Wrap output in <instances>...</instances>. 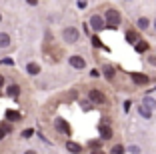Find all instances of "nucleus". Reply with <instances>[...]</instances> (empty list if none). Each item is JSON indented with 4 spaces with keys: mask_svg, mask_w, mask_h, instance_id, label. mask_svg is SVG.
I'll return each mask as SVG.
<instances>
[{
    "mask_svg": "<svg viewBox=\"0 0 156 154\" xmlns=\"http://www.w3.org/2000/svg\"><path fill=\"white\" fill-rule=\"evenodd\" d=\"M106 28H118L120 24V12L114 8H108L106 10Z\"/></svg>",
    "mask_w": 156,
    "mask_h": 154,
    "instance_id": "f257e3e1",
    "label": "nucleus"
},
{
    "mask_svg": "<svg viewBox=\"0 0 156 154\" xmlns=\"http://www.w3.org/2000/svg\"><path fill=\"white\" fill-rule=\"evenodd\" d=\"M88 98H90V102H94V104H104L106 102V96L102 94L98 88H92V90L88 92Z\"/></svg>",
    "mask_w": 156,
    "mask_h": 154,
    "instance_id": "f03ea898",
    "label": "nucleus"
},
{
    "mask_svg": "<svg viewBox=\"0 0 156 154\" xmlns=\"http://www.w3.org/2000/svg\"><path fill=\"white\" fill-rule=\"evenodd\" d=\"M90 26L94 28V30H102V28H106V20L102 18V16H98V14H94L90 18Z\"/></svg>",
    "mask_w": 156,
    "mask_h": 154,
    "instance_id": "7ed1b4c3",
    "label": "nucleus"
},
{
    "mask_svg": "<svg viewBox=\"0 0 156 154\" xmlns=\"http://www.w3.org/2000/svg\"><path fill=\"white\" fill-rule=\"evenodd\" d=\"M54 126H56V130L62 132V134H70V126H68V122H66L64 118H56Z\"/></svg>",
    "mask_w": 156,
    "mask_h": 154,
    "instance_id": "20e7f679",
    "label": "nucleus"
},
{
    "mask_svg": "<svg viewBox=\"0 0 156 154\" xmlns=\"http://www.w3.org/2000/svg\"><path fill=\"white\" fill-rule=\"evenodd\" d=\"M64 40L70 42V44H74V42L78 40V30H76V28H72V26L66 28V30H64Z\"/></svg>",
    "mask_w": 156,
    "mask_h": 154,
    "instance_id": "39448f33",
    "label": "nucleus"
},
{
    "mask_svg": "<svg viewBox=\"0 0 156 154\" xmlns=\"http://www.w3.org/2000/svg\"><path fill=\"white\" fill-rule=\"evenodd\" d=\"M68 62H70V66H72V68H78V70L86 66V60H84L82 56H70Z\"/></svg>",
    "mask_w": 156,
    "mask_h": 154,
    "instance_id": "423d86ee",
    "label": "nucleus"
},
{
    "mask_svg": "<svg viewBox=\"0 0 156 154\" xmlns=\"http://www.w3.org/2000/svg\"><path fill=\"white\" fill-rule=\"evenodd\" d=\"M66 150L72 152V154H80V152H82V146L76 144V142H72V140H68V142H66Z\"/></svg>",
    "mask_w": 156,
    "mask_h": 154,
    "instance_id": "0eeeda50",
    "label": "nucleus"
},
{
    "mask_svg": "<svg viewBox=\"0 0 156 154\" xmlns=\"http://www.w3.org/2000/svg\"><path fill=\"white\" fill-rule=\"evenodd\" d=\"M100 136H102V140H108V138H112V130H110V126L102 124V126H100Z\"/></svg>",
    "mask_w": 156,
    "mask_h": 154,
    "instance_id": "6e6552de",
    "label": "nucleus"
},
{
    "mask_svg": "<svg viewBox=\"0 0 156 154\" xmlns=\"http://www.w3.org/2000/svg\"><path fill=\"white\" fill-rule=\"evenodd\" d=\"M132 80L136 82V84H146V82H148V76H146V74H138V72H134V74H132Z\"/></svg>",
    "mask_w": 156,
    "mask_h": 154,
    "instance_id": "1a4fd4ad",
    "label": "nucleus"
},
{
    "mask_svg": "<svg viewBox=\"0 0 156 154\" xmlns=\"http://www.w3.org/2000/svg\"><path fill=\"white\" fill-rule=\"evenodd\" d=\"M6 46H10V36L6 32H0V48H6Z\"/></svg>",
    "mask_w": 156,
    "mask_h": 154,
    "instance_id": "9d476101",
    "label": "nucleus"
},
{
    "mask_svg": "<svg viewBox=\"0 0 156 154\" xmlns=\"http://www.w3.org/2000/svg\"><path fill=\"white\" fill-rule=\"evenodd\" d=\"M138 112H140V116H142V118H150L152 116V110L150 108H146V106H138Z\"/></svg>",
    "mask_w": 156,
    "mask_h": 154,
    "instance_id": "9b49d317",
    "label": "nucleus"
},
{
    "mask_svg": "<svg viewBox=\"0 0 156 154\" xmlns=\"http://www.w3.org/2000/svg\"><path fill=\"white\" fill-rule=\"evenodd\" d=\"M26 70H28V74H38V72H40V66H38L36 62H30L26 66Z\"/></svg>",
    "mask_w": 156,
    "mask_h": 154,
    "instance_id": "f8f14e48",
    "label": "nucleus"
},
{
    "mask_svg": "<svg viewBox=\"0 0 156 154\" xmlns=\"http://www.w3.org/2000/svg\"><path fill=\"white\" fill-rule=\"evenodd\" d=\"M6 120H20V112H14V110H6Z\"/></svg>",
    "mask_w": 156,
    "mask_h": 154,
    "instance_id": "ddd939ff",
    "label": "nucleus"
},
{
    "mask_svg": "<svg viewBox=\"0 0 156 154\" xmlns=\"http://www.w3.org/2000/svg\"><path fill=\"white\" fill-rule=\"evenodd\" d=\"M8 94L12 96V98H18V94H20V88L16 86V84H12V86H8Z\"/></svg>",
    "mask_w": 156,
    "mask_h": 154,
    "instance_id": "4468645a",
    "label": "nucleus"
},
{
    "mask_svg": "<svg viewBox=\"0 0 156 154\" xmlns=\"http://www.w3.org/2000/svg\"><path fill=\"white\" fill-rule=\"evenodd\" d=\"M142 104L146 106V108H150V110H152V108H156V100H154V98H150V96H146Z\"/></svg>",
    "mask_w": 156,
    "mask_h": 154,
    "instance_id": "2eb2a0df",
    "label": "nucleus"
},
{
    "mask_svg": "<svg viewBox=\"0 0 156 154\" xmlns=\"http://www.w3.org/2000/svg\"><path fill=\"white\" fill-rule=\"evenodd\" d=\"M150 26V22H148V18H138V28H140V30H146V28Z\"/></svg>",
    "mask_w": 156,
    "mask_h": 154,
    "instance_id": "dca6fc26",
    "label": "nucleus"
},
{
    "mask_svg": "<svg viewBox=\"0 0 156 154\" xmlns=\"http://www.w3.org/2000/svg\"><path fill=\"white\" fill-rule=\"evenodd\" d=\"M136 50H138V52H146V50H148V42L140 40V42L136 44Z\"/></svg>",
    "mask_w": 156,
    "mask_h": 154,
    "instance_id": "f3484780",
    "label": "nucleus"
},
{
    "mask_svg": "<svg viewBox=\"0 0 156 154\" xmlns=\"http://www.w3.org/2000/svg\"><path fill=\"white\" fill-rule=\"evenodd\" d=\"M110 154H124V146L122 144H116L114 148L110 150Z\"/></svg>",
    "mask_w": 156,
    "mask_h": 154,
    "instance_id": "a211bd4d",
    "label": "nucleus"
},
{
    "mask_svg": "<svg viewBox=\"0 0 156 154\" xmlns=\"http://www.w3.org/2000/svg\"><path fill=\"white\" fill-rule=\"evenodd\" d=\"M104 76L106 78H112V76H114V68H112V66H106L104 68Z\"/></svg>",
    "mask_w": 156,
    "mask_h": 154,
    "instance_id": "6ab92c4d",
    "label": "nucleus"
},
{
    "mask_svg": "<svg viewBox=\"0 0 156 154\" xmlns=\"http://www.w3.org/2000/svg\"><path fill=\"white\" fill-rule=\"evenodd\" d=\"M126 40L128 42H136V32H132V30L126 32Z\"/></svg>",
    "mask_w": 156,
    "mask_h": 154,
    "instance_id": "aec40b11",
    "label": "nucleus"
},
{
    "mask_svg": "<svg viewBox=\"0 0 156 154\" xmlns=\"http://www.w3.org/2000/svg\"><path fill=\"white\" fill-rule=\"evenodd\" d=\"M8 130H10V126H4V124L0 126V140L4 138V134H6V132H8Z\"/></svg>",
    "mask_w": 156,
    "mask_h": 154,
    "instance_id": "412c9836",
    "label": "nucleus"
},
{
    "mask_svg": "<svg viewBox=\"0 0 156 154\" xmlns=\"http://www.w3.org/2000/svg\"><path fill=\"white\" fill-rule=\"evenodd\" d=\"M32 134H34V130H32V128H26V130L22 132V138H30Z\"/></svg>",
    "mask_w": 156,
    "mask_h": 154,
    "instance_id": "4be33fe9",
    "label": "nucleus"
},
{
    "mask_svg": "<svg viewBox=\"0 0 156 154\" xmlns=\"http://www.w3.org/2000/svg\"><path fill=\"white\" fill-rule=\"evenodd\" d=\"M92 44L98 48V46H102V42H100V38H98V36H92Z\"/></svg>",
    "mask_w": 156,
    "mask_h": 154,
    "instance_id": "5701e85b",
    "label": "nucleus"
},
{
    "mask_svg": "<svg viewBox=\"0 0 156 154\" xmlns=\"http://www.w3.org/2000/svg\"><path fill=\"white\" fill-rule=\"evenodd\" d=\"M130 152H132V154H140V148H138V146H130Z\"/></svg>",
    "mask_w": 156,
    "mask_h": 154,
    "instance_id": "b1692460",
    "label": "nucleus"
},
{
    "mask_svg": "<svg viewBox=\"0 0 156 154\" xmlns=\"http://www.w3.org/2000/svg\"><path fill=\"white\" fill-rule=\"evenodd\" d=\"M130 106H132V104H130V100H126V102H124V110L128 112V110H130Z\"/></svg>",
    "mask_w": 156,
    "mask_h": 154,
    "instance_id": "393cba45",
    "label": "nucleus"
},
{
    "mask_svg": "<svg viewBox=\"0 0 156 154\" xmlns=\"http://www.w3.org/2000/svg\"><path fill=\"white\" fill-rule=\"evenodd\" d=\"M90 76H92V78H98V76H100V72H98V70H92Z\"/></svg>",
    "mask_w": 156,
    "mask_h": 154,
    "instance_id": "a878e982",
    "label": "nucleus"
},
{
    "mask_svg": "<svg viewBox=\"0 0 156 154\" xmlns=\"http://www.w3.org/2000/svg\"><path fill=\"white\" fill-rule=\"evenodd\" d=\"M90 146H92V148H98V146H100V142H98V140H92Z\"/></svg>",
    "mask_w": 156,
    "mask_h": 154,
    "instance_id": "bb28decb",
    "label": "nucleus"
},
{
    "mask_svg": "<svg viewBox=\"0 0 156 154\" xmlns=\"http://www.w3.org/2000/svg\"><path fill=\"white\" fill-rule=\"evenodd\" d=\"M2 84H4V76H2V74H0V86H2Z\"/></svg>",
    "mask_w": 156,
    "mask_h": 154,
    "instance_id": "cd10ccee",
    "label": "nucleus"
},
{
    "mask_svg": "<svg viewBox=\"0 0 156 154\" xmlns=\"http://www.w3.org/2000/svg\"><path fill=\"white\" fill-rule=\"evenodd\" d=\"M24 154H36V152H34V150H26V152H24Z\"/></svg>",
    "mask_w": 156,
    "mask_h": 154,
    "instance_id": "c85d7f7f",
    "label": "nucleus"
},
{
    "mask_svg": "<svg viewBox=\"0 0 156 154\" xmlns=\"http://www.w3.org/2000/svg\"><path fill=\"white\" fill-rule=\"evenodd\" d=\"M92 154H104V152H102V150H94V152H92Z\"/></svg>",
    "mask_w": 156,
    "mask_h": 154,
    "instance_id": "c756f323",
    "label": "nucleus"
},
{
    "mask_svg": "<svg viewBox=\"0 0 156 154\" xmlns=\"http://www.w3.org/2000/svg\"><path fill=\"white\" fill-rule=\"evenodd\" d=\"M0 20H2V14H0Z\"/></svg>",
    "mask_w": 156,
    "mask_h": 154,
    "instance_id": "7c9ffc66",
    "label": "nucleus"
},
{
    "mask_svg": "<svg viewBox=\"0 0 156 154\" xmlns=\"http://www.w3.org/2000/svg\"><path fill=\"white\" fill-rule=\"evenodd\" d=\"M154 26H156V20H154Z\"/></svg>",
    "mask_w": 156,
    "mask_h": 154,
    "instance_id": "2f4dec72",
    "label": "nucleus"
}]
</instances>
